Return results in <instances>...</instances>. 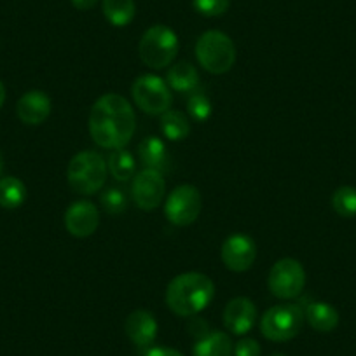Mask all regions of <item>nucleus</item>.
Instances as JSON below:
<instances>
[{
  "label": "nucleus",
  "mask_w": 356,
  "mask_h": 356,
  "mask_svg": "<svg viewBox=\"0 0 356 356\" xmlns=\"http://www.w3.org/2000/svg\"><path fill=\"white\" fill-rule=\"evenodd\" d=\"M135 129V111L121 95H104L91 107L89 135L102 149H122L131 142Z\"/></svg>",
  "instance_id": "1"
},
{
  "label": "nucleus",
  "mask_w": 356,
  "mask_h": 356,
  "mask_svg": "<svg viewBox=\"0 0 356 356\" xmlns=\"http://www.w3.org/2000/svg\"><path fill=\"white\" fill-rule=\"evenodd\" d=\"M215 297V285L203 273H184L170 282L166 304L177 316H194L210 306Z\"/></svg>",
  "instance_id": "2"
},
{
  "label": "nucleus",
  "mask_w": 356,
  "mask_h": 356,
  "mask_svg": "<svg viewBox=\"0 0 356 356\" xmlns=\"http://www.w3.org/2000/svg\"><path fill=\"white\" fill-rule=\"evenodd\" d=\"M107 161L95 150H84L72 157L67 170V180L72 191L82 196H91L105 186Z\"/></svg>",
  "instance_id": "3"
},
{
  "label": "nucleus",
  "mask_w": 356,
  "mask_h": 356,
  "mask_svg": "<svg viewBox=\"0 0 356 356\" xmlns=\"http://www.w3.org/2000/svg\"><path fill=\"white\" fill-rule=\"evenodd\" d=\"M196 58L201 67L210 74H225L236 63V46L224 32L208 30L197 39Z\"/></svg>",
  "instance_id": "4"
},
{
  "label": "nucleus",
  "mask_w": 356,
  "mask_h": 356,
  "mask_svg": "<svg viewBox=\"0 0 356 356\" xmlns=\"http://www.w3.org/2000/svg\"><path fill=\"white\" fill-rule=\"evenodd\" d=\"M178 53V37L164 25L150 26L138 44L140 60L152 70L170 67Z\"/></svg>",
  "instance_id": "5"
},
{
  "label": "nucleus",
  "mask_w": 356,
  "mask_h": 356,
  "mask_svg": "<svg viewBox=\"0 0 356 356\" xmlns=\"http://www.w3.org/2000/svg\"><path fill=\"white\" fill-rule=\"evenodd\" d=\"M306 314L299 304H278L264 313L260 320V332L266 339L285 342L299 335Z\"/></svg>",
  "instance_id": "6"
},
{
  "label": "nucleus",
  "mask_w": 356,
  "mask_h": 356,
  "mask_svg": "<svg viewBox=\"0 0 356 356\" xmlns=\"http://www.w3.org/2000/svg\"><path fill=\"white\" fill-rule=\"evenodd\" d=\"M131 97L136 107L149 115H163L171 108L170 86L157 75H142L131 86Z\"/></svg>",
  "instance_id": "7"
},
{
  "label": "nucleus",
  "mask_w": 356,
  "mask_h": 356,
  "mask_svg": "<svg viewBox=\"0 0 356 356\" xmlns=\"http://www.w3.org/2000/svg\"><path fill=\"white\" fill-rule=\"evenodd\" d=\"M267 285L273 296L278 299L290 300L299 297L306 286V271L302 264L290 257L278 260L269 271Z\"/></svg>",
  "instance_id": "8"
},
{
  "label": "nucleus",
  "mask_w": 356,
  "mask_h": 356,
  "mask_svg": "<svg viewBox=\"0 0 356 356\" xmlns=\"http://www.w3.org/2000/svg\"><path fill=\"white\" fill-rule=\"evenodd\" d=\"M203 200L194 186H178L166 197L164 215L177 227H187L194 224L201 213Z\"/></svg>",
  "instance_id": "9"
},
{
  "label": "nucleus",
  "mask_w": 356,
  "mask_h": 356,
  "mask_svg": "<svg viewBox=\"0 0 356 356\" xmlns=\"http://www.w3.org/2000/svg\"><path fill=\"white\" fill-rule=\"evenodd\" d=\"M133 200L136 207L143 211H152L164 201L166 196V182L161 171L143 170L135 175L131 186Z\"/></svg>",
  "instance_id": "10"
},
{
  "label": "nucleus",
  "mask_w": 356,
  "mask_h": 356,
  "mask_svg": "<svg viewBox=\"0 0 356 356\" xmlns=\"http://www.w3.org/2000/svg\"><path fill=\"white\" fill-rule=\"evenodd\" d=\"M224 266L232 273H245L253 266L257 257V246L250 236L232 234L224 241L220 248Z\"/></svg>",
  "instance_id": "11"
},
{
  "label": "nucleus",
  "mask_w": 356,
  "mask_h": 356,
  "mask_svg": "<svg viewBox=\"0 0 356 356\" xmlns=\"http://www.w3.org/2000/svg\"><path fill=\"white\" fill-rule=\"evenodd\" d=\"M100 224V213L89 201H77L65 211V227L74 238H88L95 234Z\"/></svg>",
  "instance_id": "12"
},
{
  "label": "nucleus",
  "mask_w": 356,
  "mask_h": 356,
  "mask_svg": "<svg viewBox=\"0 0 356 356\" xmlns=\"http://www.w3.org/2000/svg\"><path fill=\"white\" fill-rule=\"evenodd\" d=\"M257 321V307L248 297L229 300L224 309V325L231 334L243 335L253 328Z\"/></svg>",
  "instance_id": "13"
},
{
  "label": "nucleus",
  "mask_w": 356,
  "mask_h": 356,
  "mask_svg": "<svg viewBox=\"0 0 356 356\" xmlns=\"http://www.w3.org/2000/svg\"><path fill=\"white\" fill-rule=\"evenodd\" d=\"M124 330L129 341L138 348H149L157 335V321L152 313L145 309H136L126 318Z\"/></svg>",
  "instance_id": "14"
},
{
  "label": "nucleus",
  "mask_w": 356,
  "mask_h": 356,
  "mask_svg": "<svg viewBox=\"0 0 356 356\" xmlns=\"http://www.w3.org/2000/svg\"><path fill=\"white\" fill-rule=\"evenodd\" d=\"M16 114L19 121L29 126L42 124L51 114V98L44 91H29L18 100Z\"/></svg>",
  "instance_id": "15"
},
{
  "label": "nucleus",
  "mask_w": 356,
  "mask_h": 356,
  "mask_svg": "<svg viewBox=\"0 0 356 356\" xmlns=\"http://www.w3.org/2000/svg\"><path fill=\"white\" fill-rule=\"evenodd\" d=\"M138 157L145 170L164 171L170 164V156L164 142L157 136H147L138 145Z\"/></svg>",
  "instance_id": "16"
},
{
  "label": "nucleus",
  "mask_w": 356,
  "mask_h": 356,
  "mask_svg": "<svg viewBox=\"0 0 356 356\" xmlns=\"http://www.w3.org/2000/svg\"><path fill=\"white\" fill-rule=\"evenodd\" d=\"M306 321L316 332H332L339 325V313L334 306L327 302H311L307 304L306 309Z\"/></svg>",
  "instance_id": "17"
},
{
  "label": "nucleus",
  "mask_w": 356,
  "mask_h": 356,
  "mask_svg": "<svg viewBox=\"0 0 356 356\" xmlns=\"http://www.w3.org/2000/svg\"><path fill=\"white\" fill-rule=\"evenodd\" d=\"M166 84L175 91H180V93H191L200 84V74L187 61H178L168 70Z\"/></svg>",
  "instance_id": "18"
},
{
  "label": "nucleus",
  "mask_w": 356,
  "mask_h": 356,
  "mask_svg": "<svg viewBox=\"0 0 356 356\" xmlns=\"http://www.w3.org/2000/svg\"><path fill=\"white\" fill-rule=\"evenodd\" d=\"M234 346L224 332H211L194 346V356H232Z\"/></svg>",
  "instance_id": "19"
},
{
  "label": "nucleus",
  "mask_w": 356,
  "mask_h": 356,
  "mask_svg": "<svg viewBox=\"0 0 356 356\" xmlns=\"http://www.w3.org/2000/svg\"><path fill=\"white\" fill-rule=\"evenodd\" d=\"M161 131L171 142L186 140L191 133V122L180 111H168L161 115Z\"/></svg>",
  "instance_id": "20"
},
{
  "label": "nucleus",
  "mask_w": 356,
  "mask_h": 356,
  "mask_svg": "<svg viewBox=\"0 0 356 356\" xmlns=\"http://www.w3.org/2000/svg\"><path fill=\"white\" fill-rule=\"evenodd\" d=\"M108 170H111L112 177L119 182H128L131 178H135L136 175V163L135 157L129 150H126L124 147L122 149H114L108 156L107 163Z\"/></svg>",
  "instance_id": "21"
},
{
  "label": "nucleus",
  "mask_w": 356,
  "mask_h": 356,
  "mask_svg": "<svg viewBox=\"0 0 356 356\" xmlns=\"http://www.w3.org/2000/svg\"><path fill=\"white\" fill-rule=\"evenodd\" d=\"M26 200L25 184L16 177L0 178V207L6 210L19 208Z\"/></svg>",
  "instance_id": "22"
},
{
  "label": "nucleus",
  "mask_w": 356,
  "mask_h": 356,
  "mask_svg": "<svg viewBox=\"0 0 356 356\" xmlns=\"http://www.w3.org/2000/svg\"><path fill=\"white\" fill-rule=\"evenodd\" d=\"M104 15L114 26H126L136 15L135 0H104Z\"/></svg>",
  "instance_id": "23"
},
{
  "label": "nucleus",
  "mask_w": 356,
  "mask_h": 356,
  "mask_svg": "<svg viewBox=\"0 0 356 356\" xmlns=\"http://www.w3.org/2000/svg\"><path fill=\"white\" fill-rule=\"evenodd\" d=\"M332 208L344 218L356 217V187L342 186L332 196Z\"/></svg>",
  "instance_id": "24"
},
{
  "label": "nucleus",
  "mask_w": 356,
  "mask_h": 356,
  "mask_svg": "<svg viewBox=\"0 0 356 356\" xmlns=\"http://www.w3.org/2000/svg\"><path fill=\"white\" fill-rule=\"evenodd\" d=\"M187 112L196 122H204L211 115V102L203 89L196 88L191 91L189 100H187Z\"/></svg>",
  "instance_id": "25"
},
{
  "label": "nucleus",
  "mask_w": 356,
  "mask_h": 356,
  "mask_svg": "<svg viewBox=\"0 0 356 356\" xmlns=\"http://www.w3.org/2000/svg\"><path fill=\"white\" fill-rule=\"evenodd\" d=\"M102 207L107 213L111 215H121L128 208V197H126L124 191L118 189V187H108L100 197Z\"/></svg>",
  "instance_id": "26"
},
{
  "label": "nucleus",
  "mask_w": 356,
  "mask_h": 356,
  "mask_svg": "<svg viewBox=\"0 0 356 356\" xmlns=\"http://www.w3.org/2000/svg\"><path fill=\"white\" fill-rule=\"evenodd\" d=\"M229 0H193V6L201 16L207 18H217L227 13Z\"/></svg>",
  "instance_id": "27"
},
{
  "label": "nucleus",
  "mask_w": 356,
  "mask_h": 356,
  "mask_svg": "<svg viewBox=\"0 0 356 356\" xmlns=\"http://www.w3.org/2000/svg\"><path fill=\"white\" fill-rule=\"evenodd\" d=\"M234 356H260V344L255 339H241L234 344Z\"/></svg>",
  "instance_id": "28"
},
{
  "label": "nucleus",
  "mask_w": 356,
  "mask_h": 356,
  "mask_svg": "<svg viewBox=\"0 0 356 356\" xmlns=\"http://www.w3.org/2000/svg\"><path fill=\"white\" fill-rule=\"evenodd\" d=\"M145 356H184L182 353L171 348H150Z\"/></svg>",
  "instance_id": "29"
},
{
  "label": "nucleus",
  "mask_w": 356,
  "mask_h": 356,
  "mask_svg": "<svg viewBox=\"0 0 356 356\" xmlns=\"http://www.w3.org/2000/svg\"><path fill=\"white\" fill-rule=\"evenodd\" d=\"M98 4V0H72V6L79 11H89Z\"/></svg>",
  "instance_id": "30"
},
{
  "label": "nucleus",
  "mask_w": 356,
  "mask_h": 356,
  "mask_svg": "<svg viewBox=\"0 0 356 356\" xmlns=\"http://www.w3.org/2000/svg\"><path fill=\"white\" fill-rule=\"evenodd\" d=\"M4 102H6V88L4 84H2V81H0V107L4 105Z\"/></svg>",
  "instance_id": "31"
},
{
  "label": "nucleus",
  "mask_w": 356,
  "mask_h": 356,
  "mask_svg": "<svg viewBox=\"0 0 356 356\" xmlns=\"http://www.w3.org/2000/svg\"><path fill=\"white\" fill-rule=\"evenodd\" d=\"M0 173H2V156H0Z\"/></svg>",
  "instance_id": "32"
},
{
  "label": "nucleus",
  "mask_w": 356,
  "mask_h": 356,
  "mask_svg": "<svg viewBox=\"0 0 356 356\" xmlns=\"http://www.w3.org/2000/svg\"><path fill=\"white\" fill-rule=\"evenodd\" d=\"M273 356H285V355H282V353H276V355H273Z\"/></svg>",
  "instance_id": "33"
}]
</instances>
